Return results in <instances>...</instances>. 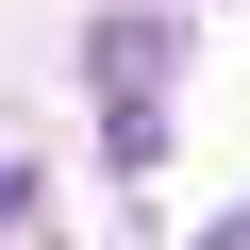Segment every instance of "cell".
I'll return each instance as SVG.
<instances>
[{
    "instance_id": "obj_1",
    "label": "cell",
    "mask_w": 250,
    "mask_h": 250,
    "mask_svg": "<svg viewBox=\"0 0 250 250\" xmlns=\"http://www.w3.org/2000/svg\"><path fill=\"white\" fill-rule=\"evenodd\" d=\"M100 100H117V167H167V17H100Z\"/></svg>"
},
{
    "instance_id": "obj_2",
    "label": "cell",
    "mask_w": 250,
    "mask_h": 250,
    "mask_svg": "<svg viewBox=\"0 0 250 250\" xmlns=\"http://www.w3.org/2000/svg\"><path fill=\"white\" fill-rule=\"evenodd\" d=\"M200 250H250V200H233V217H217V233H200Z\"/></svg>"
}]
</instances>
